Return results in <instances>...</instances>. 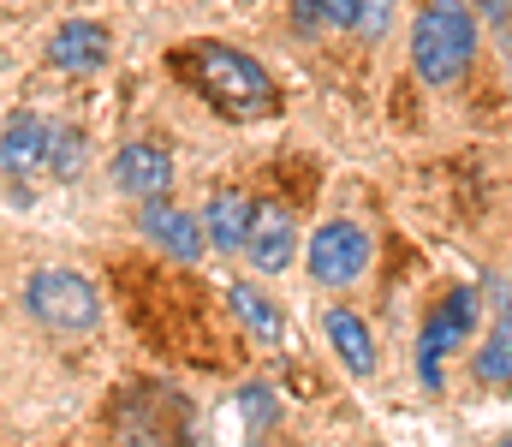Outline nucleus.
I'll return each mask as SVG.
<instances>
[{"label": "nucleus", "mask_w": 512, "mask_h": 447, "mask_svg": "<svg viewBox=\"0 0 512 447\" xmlns=\"http://www.w3.org/2000/svg\"><path fill=\"white\" fill-rule=\"evenodd\" d=\"M108 173H114V191L149 203V197H167V185H173V155L161 144H149V138H137V144H120V155H114Z\"/></svg>", "instance_id": "nucleus-6"}, {"label": "nucleus", "mask_w": 512, "mask_h": 447, "mask_svg": "<svg viewBox=\"0 0 512 447\" xmlns=\"http://www.w3.org/2000/svg\"><path fill=\"white\" fill-rule=\"evenodd\" d=\"M137 227H143V239H155L173 263H197L203 251H209V233H203V221L197 215H185V209H173L167 197H149V203H137Z\"/></svg>", "instance_id": "nucleus-5"}, {"label": "nucleus", "mask_w": 512, "mask_h": 447, "mask_svg": "<svg viewBox=\"0 0 512 447\" xmlns=\"http://www.w3.org/2000/svg\"><path fill=\"white\" fill-rule=\"evenodd\" d=\"M477 60V12L465 0H423L411 18V66L429 90H447Z\"/></svg>", "instance_id": "nucleus-1"}, {"label": "nucleus", "mask_w": 512, "mask_h": 447, "mask_svg": "<svg viewBox=\"0 0 512 447\" xmlns=\"http://www.w3.org/2000/svg\"><path fill=\"white\" fill-rule=\"evenodd\" d=\"M495 447H512V436H507V442H495Z\"/></svg>", "instance_id": "nucleus-22"}, {"label": "nucleus", "mask_w": 512, "mask_h": 447, "mask_svg": "<svg viewBox=\"0 0 512 447\" xmlns=\"http://www.w3.org/2000/svg\"><path fill=\"white\" fill-rule=\"evenodd\" d=\"M84 155H90V149H84L78 132L54 126V138H48V173H54V179H78V173H84Z\"/></svg>", "instance_id": "nucleus-15"}, {"label": "nucleus", "mask_w": 512, "mask_h": 447, "mask_svg": "<svg viewBox=\"0 0 512 447\" xmlns=\"http://www.w3.org/2000/svg\"><path fill=\"white\" fill-rule=\"evenodd\" d=\"M489 293H495V304H501V310H507V316H501V322H512V281H489Z\"/></svg>", "instance_id": "nucleus-21"}, {"label": "nucleus", "mask_w": 512, "mask_h": 447, "mask_svg": "<svg viewBox=\"0 0 512 447\" xmlns=\"http://www.w3.org/2000/svg\"><path fill=\"white\" fill-rule=\"evenodd\" d=\"M322 334H328V346L340 352V364L352 370V376H376V334H370V322L358 316V310H328L322 316Z\"/></svg>", "instance_id": "nucleus-10"}, {"label": "nucleus", "mask_w": 512, "mask_h": 447, "mask_svg": "<svg viewBox=\"0 0 512 447\" xmlns=\"http://www.w3.org/2000/svg\"><path fill=\"white\" fill-rule=\"evenodd\" d=\"M245 257H251V269H262V275H280V269H292V257H298V221H292L280 203H256L251 239H245Z\"/></svg>", "instance_id": "nucleus-7"}, {"label": "nucleus", "mask_w": 512, "mask_h": 447, "mask_svg": "<svg viewBox=\"0 0 512 447\" xmlns=\"http://www.w3.org/2000/svg\"><path fill=\"white\" fill-rule=\"evenodd\" d=\"M286 12H292V30H304V36L328 30V6L322 0H286Z\"/></svg>", "instance_id": "nucleus-17"}, {"label": "nucleus", "mask_w": 512, "mask_h": 447, "mask_svg": "<svg viewBox=\"0 0 512 447\" xmlns=\"http://www.w3.org/2000/svg\"><path fill=\"white\" fill-rule=\"evenodd\" d=\"M48 60H54L60 72H72V78L102 72V66H108V30L90 24V18H66V24L48 36Z\"/></svg>", "instance_id": "nucleus-8"}, {"label": "nucleus", "mask_w": 512, "mask_h": 447, "mask_svg": "<svg viewBox=\"0 0 512 447\" xmlns=\"http://www.w3.org/2000/svg\"><path fill=\"white\" fill-rule=\"evenodd\" d=\"M370 269V233L358 221H328L310 239V275L322 287H352Z\"/></svg>", "instance_id": "nucleus-4"}, {"label": "nucleus", "mask_w": 512, "mask_h": 447, "mask_svg": "<svg viewBox=\"0 0 512 447\" xmlns=\"http://www.w3.org/2000/svg\"><path fill=\"white\" fill-rule=\"evenodd\" d=\"M471 328H477V287H453V293L429 310V322H423V346H429V352H453Z\"/></svg>", "instance_id": "nucleus-12"}, {"label": "nucleus", "mask_w": 512, "mask_h": 447, "mask_svg": "<svg viewBox=\"0 0 512 447\" xmlns=\"http://www.w3.org/2000/svg\"><path fill=\"white\" fill-rule=\"evenodd\" d=\"M191 72H197V84L209 90V102H215L221 114H233V120H256V114H268V108H274V84H268V72L256 66L245 48L197 42Z\"/></svg>", "instance_id": "nucleus-2"}, {"label": "nucleus", "mask_w": 512, "mask_h": 447, "mask_svg": "<svg viewBox=\"0 0 512 447\" xmlns=\"http://www.w3.org/2000/svg\"><path fill=\"white\" fill-rule=\"evenodd\" d=\"M328 6V30H352L358 24V0H322Z\"/></svg>", "instance_id": "nucleus-19"}, {"label": "nucleus", "mask_w": 512, "mask_h": 447, "mask_svg": "<svg viewBox=\"0 0 512 447\" xmlns=\"http://www.w3.org/2000/svg\"><path fill=\"white\" fill-rule=\"evenodd\" d=\"M227 304H233V316L245 322V334H256L262 346H280V334H286V316H280V304H274V298H262L256 287L233 281V287H227Z\"/></svg>", "instance_id": "nucleus-13"}, {"label": "nucleus", "mask_w": 512, "mask_h": 447, "mask_svg": "<svg viewBox=\"0 0 512 447\" xmlns=\"http://www.w3.org/2000/svg\"><path fill=\"white\" fill-rule=\"evenodd\" d=\"M471 370H477V382H495V388H507V382H512V322H495V328H489V340L477 346Z\"/></svg>", "instance_id": "nucleus-14"}, {"label": "nucleus", "mask_w": 512, "mask_h": 447, "mask_svg": "<svg viewBox=\"0 0 512 447\" xmlns=\"http://www.w3.org/2000/svg\"><path fill=\"white\" fill-rule=\"evenodd\" d=\"M48 138L54 126L42 114H12L0 132V173H42L48 167Z\"/></svg>", "instance_id": "nucleus-9"}, {"label": "nucleus", "mask_w": 512, "mask_h": 447, "mask_svg": "<svg viewBox=\"0 0 512 447\" xmlns=\"http://www.w3.org/2000/svg\"><path fill=\"white\" fill-rule=\"evenodd\" d=\"M239 412H245V424L268 430V424H274V400H268V388H245V394H239Z\"/></svg>", "instance_id": "nucleus-18"}, {"label": "nucleus", "mask_w": 512, "mask_h": 447, "mask_svg": "<svg viewBox=\"0 0 512 447\" xmlns=\"http://www.w3.org/2000/svg\"><path fill=\"white\" fill-rule=\"evenodd\" d=\"M471 12H483L489 24H512V0H465Z\"/></svg>", "instance_id": "nucleus-20"}, {"label": "nucleus", "mask_w": 512, "mask_h": 447, "mask_svg": "<svg viewBox=\"0 0 512 447\" xmlns=\"http://www.w3.org/2000/svg\"><path fill=\"white\" fill-rule=\"evenodd\" d=\"M393 12H399V0H358V36L364 42H382L387 30H393Z\"/></svg>", "instance_id": "nucleus-16"}, {"label": "nucleus", "mask_w": 512, "mask_h": 447, "mask_svg": "<svg viewBox=\"0 0 512 447\" xmlns=\"http://www.w3.org/2000/svg\"><path fill=\"white\" fill-rule=\"evenodd\" d=\"M24 304L54 334H90L102 322V298H96V287L78 269H36L30 287H24Z\"/></svg>", "instance_id": "nucleus-3"}, {"label": "nucleus", "mask_w": 512, "mask_h": 447, "mask_svg": "<svg viewBox=\"0 0 512 447\" xmlns=\"http://www.w3.org/2000/svg\"><path fill=\"white\" fill-rule=\"evenodd\" d=\"M251 215L256 203L245 197V191H215L209 197V209H203V233H209V245L215 251H245V239H251Z\"/></svg>", "instance_id": "nucleus-11"}]
</instances>
